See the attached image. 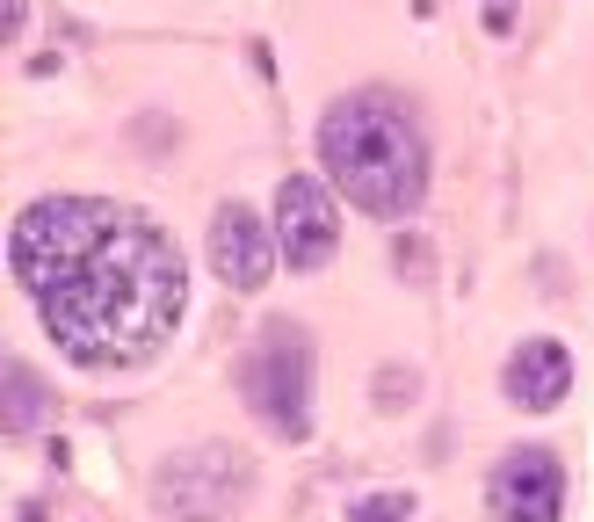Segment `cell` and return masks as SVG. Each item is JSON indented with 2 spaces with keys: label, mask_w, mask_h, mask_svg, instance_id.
<instances>
[{
  "label": "cell",
  "mask_w": 594,
  "mask_h": 522,
  "mask_svg": "<svg viewBox=\"0 0 594 522\" xmlns=\"http://www.w3.org/2000/svg\"><path fill=\"white\" fill-rule=\"evenodd\" d=\"M269 261H276V225L254 204H217V218H210V269H217V283L225 291H261Z\"/></svg>",
  "instance_id": "7"
},
{
  "label": "cell",
  "mask_w": 594,
  "mask_h": 522,
  "mask_svg": "<svg viewBox=\"0 0 594 522\" xmlns=\"http://www.w3.org/2000/svg\"><path fill=\"white\" fill-rule=\"evenodd\" d=\"M486 501H493V522H558L566 508V464L551 450H507L486 479Z\"/></svg>",
  "instance_id": "6"
},
{
  "label": "cell",
  "mask_w": 594,
  "mask_h": 522,
  "mask_svg": "<svg viewBox=\"0 0 594 522\" xmlns=\"http://www.w3.org/2000/svg\"><path fill=\"white\" fill-rule=\"evenodd\" d=\"M7 269L37 298L51 341L88 370L145 363L189 305V269L175 240L101 197H44L15 218Z\"/></svg>",
  "instance_id": "1"
},
{
  "label": "cell",
  "mask_w": 594,
  "mask_h": 522,
  "mask_svg": "<svg viewBox=\"0 0 594 522\" xmlns=\"http://www.w3.org/2000/svg\"><path fill=\"white\" fill-rule=\"evenodd\" d=\"M319 160H326V182L370 218H406L428 197V138L413 109L385 88L341 95L319 116Z\"/></svg>",
  "instance_id": "2"
},
{
  "label": "cell",
  "mask_w": 594,
  "mask_h": 522,
  "mask_svg": "<svg viewBox=\"0 0 594 522\" xmlns=\"http://www.w3.org/2000/svg\"><path fill=\"white\" fill-rule=\"evenodd\" d=\"M500 385H507L514 407H536V414H544V407L566 399V385H573V356H566L558 341H522V348L507 356Z\"/></svg>",
  "instance_id": "8"
},
{
  "label": "cell",
  "mask_w": 594,
  "mask_h": 522,
  "mask_svg": "<svg viewBox=\"0 0 594 522\" xmlns=\"http://www.w3.org/2000/svg\"><path fill=\"white\" fill-rule=\"evenodd\" d=\"M22 22H29V7H22V0H0V29H7V44L22 37Z\"/></svg>",
  "instance_id": "14"
},
{
  "label": "cell",
  "mask_w": 594,
  "mask_h": 522,
  "mask_svg": "<svg viewBox=\"0 0 594 522\" xmlns=\"http://www.w3.org/2000/svg\"><path fill=\"white\" fill-rule=\"evenodd\" d=\"M406 494H370V501H355V522H406Z\"/></svg>",
  "instance_id": "10"
},
{
  "label": "cell",
  "mask_w": 594,
  "mask_h": 522,
  "mask_svg": "<svg viewBox=\"0 0 594 522\" xmlns=\"http://www.w3.org/2000/svg\"><path fill=\"white\" fill-rule=\"evenodd\" d=\"M406 392H413L406 370H385V378H377V399H385V407H406Z\"/></svg>",
  "instance_id": "11"
},
{
  "label": "cell",
  "mask_w": 594,
  "mask_h": 522,
  "mask_svg": "<svg viewBox=\"0 0 594 522\" xmlns=\"http://www.w3.org/2000/svg\"><path fill=\"white\" fill-rule=\"evenodd\" d=\"M247 479H254V464H247L232 442H189L182 457L160 464L153 494H160V508L175 522H210L247 494Z\"/></svg>",
  "instance_id": "4"
},
{
  "label": "cell",
  "mask_w": 594,
  "mask_h": 522,
  "mask_svg": "<svg viewBox=\"0 0 594 522\" xmlns=\"http://www.w3.org/2000/svg\"><path fill=\"white\" fill-rule=\"evenodd\" d=\"M428 269V240H398V276H420Z\"/></svg>",
  "instance_id": "12"
},
{
  "label": "cell",
  "mask_w": 594,
  "mask_h": 522,
  "mask_svg": "<svg viewBox=\"0 0 594 522\" xmlns=\"http://www.w3.org/2000/svg\"><path fill=\"white\" fill-rule=\"evenodd\" d=\"M312 370H319L312 334L297 319H269L261 341L239 356V399L269 421L283 442H304L312 435Z\"/></svg>",
  "instance_id": "3"
},
{
  "label": "cell",
  "mask_w": 594,
  "mask_h": 522,
  "mask_svg": "<svg viewBox=\"0 0 594 522\" xmlns=\"http://www.w3.org/2000/svg\"><path fill=\"white\" fill-rule=\"evenodd\" d=\"M486 29H493V37L514 29V0H486Z\"/></svg>",
  "instance_id": "13"
},
{
  "label": "cell",
  "mask_w": 594,
  "mask_h": 522,
  "mask_svg": "<svg viewBox=\"0 0 594 522\" xmlns=\"http://www.w3.org/2000/svg\"><path fill=\"white\" fill-rule=\"evenodd\" d=\"M7 414H0V428H7V442H22L37 421H44V378L29 370V363H7Z\"/></svg>",
  "instance_id": "9"
},
{
  "label": "cell",
  "mask_w": 594,
  "mask_h": 522,
  "mask_svg": "<svg viewBox=\"0 0 594 522\" xmlns=\"http://www.w3.org/2000/svg\"><path fill=\"white\" fill-rule=\"evenodd\" d=\"M276 247L304 276L341 254V210H334L319 175H283V189H276Z\"/></svg>",
  "instance_id": "5"
}]
</instances>
